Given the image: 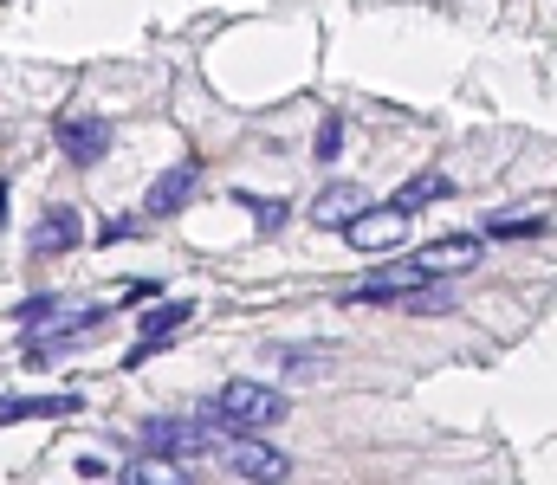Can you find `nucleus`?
Returning <instances> with one entry per match:
<instances>
[{
  "mask_svg": "<svg viewBox=\"0 0 557 485\" xmlns=\"http://www.w3.org/2000/svg\"><path fill=\"white\" fill-rule=\"evenodd\" d=\"M486 233H493V240H545L551 233V207H512V214H493Z\"/></svg>",
  "mask_w": 557,
  "mask_h": 485,
  "instance_id": "nucleus-12",
  "label": "nucleus"
},
{
  "mask_svg": "<svg viewBox=\"0 0 557 485\" xmlns=\"http://www.w3.org/2000/svg\"><path fill=\"white\" fill-rule=\"evenodd\" d=\"M421 285H428V272H421L415 259H402V266H376V279L363 285L357 298H363V304H396L402 291H421Z\"/></svg>",
  "mask_w": 557,
  "mask_h": 485,
  "instance_id": "nucleus-9",
  "label": "nucleus"
},
{
  "mask_svg": "<svg viewBox=\"0 0 557 485\" xmlns=\"http://www.w3.org/2000/svg\"><path fill=\"white\" fill-rule=\"evenodd\" d=\"M130 233H137V220H130V214H111L98 233H91V240H98V246H117V240H130Z\"/></svg>",
  "mask_w": 557,
  "mask_h": 485,
  "instance_id": "nucleus-17",
  "label": "nucleus"
},
{
  "mask_svg": "<svg viewBox=\"0 0 557 485\" xmlns=\"http://www.w3.org/2000/svg\"><path fill=\"white\" fill-rule=\"evenodd\" d=\"M415 266L428 272V279H447V272L480 266V233H447V240H428V246L415 253Z\"/></svg>",
  "mask_w": 557,
  "mask_h": 485,
  "instance_id": "nucleus-7",
  "label": "nucleus"
},
{
  "mask_svg": "<svg viewBox=\"0 0 557 485\" xmlns=\"http://www.w3.org/2000/svg\"><path fill=\"white\" fill-rule=\"evenodd\" d=\"M363 214V194L350 188V182H337V188H324L318 201H311V220L318 227H350V220Z\"/></svg>",
  "mask_w": 557,
  "mask_h": 485,
  "instance_id": "nucleus-13",
  "label": "nucleus"
},
{
  "mask_svg": "<svg viewBox=\"0 0 557 485\" xmlns=\"http://www.w3.org/2000/svg\"><path fill=\"white\" fill-rule=\"evenodd\" d=\"M214 447H221V440L195 421H175V414L169 421H162V414L143 421V453H162V460H195V453H214Z\"/></svg>",
  "mask_w": 557,
  "mask_h": 485,
  "instance_id": "nucleus-2",
  "label": "nucleus"
},
{
  "mask_svg": "<svg viewBox=\"0 0 557 485\" xmlns=\"http://www.w3.org/2000/svg\"><path fill=\"white\" fill-rule=\"evenodd\" d=\"M311 149H318V162H331L337 149H344V123L324 117V123H318V136H311Z\"/></svg>",
  "mask_w": 557,
  "mask_h": 485,
  "instance_id": "nucleus-16",
  "label": "nucleus"
},
{
  "mask_svg": "<svg viewBox=\"0 0 557 485\" xmlns=\"http://www.w3.org/2000/svg\"><path fill=\"white\" fill-rule=\"evenodd\" d=\"M143 298H156V279H137V285L124 291V304H143Z\"/></svg>",
  "mask_w": 557,
  "mask_h": 485,
  "instance_id": "nucleus-19",
  "label": "nucleus"
},
{
  "mask_svg": "<svg viewBox=\"0 0 557 485\" xmlns=\"http://www.w3.org/2000/svg\"><path fill=\"white\" fill-rule=\"evenodd\" d=\"M72 246H85V220H78V207H52L33 233V253L52 259V253H72Z\"/></svg>",
  "mask_w": 557,
  "mask_h": 485,
  "instance_id": "nucleus-8",
  "label": "nucleus"
},
{
  "mask_svg": "<svg viewBox=\"0 0 557 485\" xmlns=\"http://www.w3.org/2000/svg\"><path fill=\"white\" fill-rule=\"evenodd\" d=\"M59 149H65V162H78V169H91V162H104V149H111V123L104 117H65L59 130Z\"/></svg>",
  "mask_w": 557,
  "mask_h": 485,
  "instance_id": "nucleus-5",
  "label": "nucleus"
},
{
  "mask_svg": "<svg viewBox=\"0 0 557 485\" xmlns=\"http://www.w3.org/2000/svg\"><path fill=\"white\" fill-rule=\"evenodd\" d=\"M188 317H195V304H188V298H175V304H156V311H149L143 324H137V343H130V363H149V356H156L162 343H175V330H182Z\"/></svg>",
  "mask_w": 557,
  "mask_h": 485,
  "instance_id": "nucleus-6",
  "label": "nucleus"
},
{
  "mask_svg": "<svg viewBox=\"0 0 557 485\" xmlns=\"http://www.w3.org/2000/svg\"><path fill=\"white\" fill-rule=\"evenodd\" d=\"M195 162H175L169 175H156L149 182V214H175V207H188V194H195Z\"/></svg>",
  "mask_w": 557,
  "mask_h": 485,
  "instance_id": "nucleus-11",
  "label": "nucleus"
},
{
  "mask_svg": "<svg viewBox=\"0 0 557 485\" xmlns=\"http://www.w3.org/2000/svg\"><path fill=\"white\" fill-rule=\"evenodd\" d=\"M124 485H195L188 479L182 460H162V453H137V460L124 466Z\"/></svg>",
  "mask_w": 557,
  "mask_h": 485,
  "instance_id": "nucleus-14",
  "label": "nucleus"
},
{
  "mask_svg": "<svg viewBox=\"0 0 557 485\" xmlns=\"http://www.w3.org/2000/svg\"><path fill=\"white\" fill-rule=\"evenodd\" d=\"M247 214H253V220H260V227H266V233H273V227H279V220H285V201H253V194H247Z\"/></svg>",
  "mask_w": 557,
  "mask_h": 485,
  "instance_id": "nucleus-18",
  "label": "nucleus"
},
{
  "mask_svg": "<svg viewBox=\"0 0 557 485\" xmlns=\"http://www.w3.org/2000/svg\"><path fill=\"white\" fill-rule=\"evenodd\" d=\"M447 188H454V182H447V175H415V182H402V194H396V201H389V207H402V214H415V207L441 201Z\"/></svg>",
  "mask_w": 557,
  "mask_h": 485,
  "instance_id": "nucleus-15",
  "label": "nucleus"
},
{
  "mask_svg": "<svg viewBox=\"0 0 557 485\" xmlns=\"http://www.w3.org/2000/svg\"><path fill=\"white\" fill-rule=\"evenodd\" d=\"M214 421L234 427V434H260V427H279L285 421V395L273 382H227L221 395H214Z\"/></svg>",
  "mask_w": 557,
  "mask_h": 485,
  "instance_id": "nucleus-1",
  "label": "nucleus"
},
{
  "mask_svg": "<svg viewBox=\"0 0 557 485\" xmlns=\"http://www.w3.org/2000/svg\"><path fill=\"white\" fill-rule=\"evenodd\" d=\"M402 233H409V214L383 201V207H363V214L344 227V240L357 246V253H396V246H402Z\"/></svg>",
  "mask_w": 557,
  "mask_h": 485,
  "instance_id": "nucleus-4",
  "label": "nucleus"
},
{
  "mask_svg": "<svg viewBox=\"0 0 557 485\" xmlns=\"http://www.w3.org/2000/svg\"><path fill=\"white\" fill-rule=\"evenodd\" d=\"M227 466H234L247 485H285V479H292V460H285L273 440H253V434L227 440Z\"/></svg>",
  "mask_w": 557,
  "mask_h": 485,
  "instance_id": "nucleus-3",
  "label": "nucleus"
},
{
  "mask_svg": "<svg viewBox=\"0 0 557 485\" xmlns=\"http://www.w3.org/2000/svg\"><path fill=\"white\" fill-rule=\"evenodd\" d=\"M59 414H78V395H7L0 401V427H13V421H59Z\"/></svg>",
  "mask_w": 557,
  "mask_h": 485,
  "instance_id": "nucleus-10",
  "label": "nucleus"
}]
</instances>
